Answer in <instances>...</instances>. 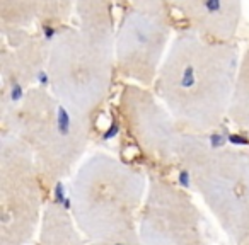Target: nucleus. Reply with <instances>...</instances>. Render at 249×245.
I'll return each mask as SVG.
<instances>
[{"label":"nucleus","mask_w":249,"mask_h":245,"mask_svg":"<svg viewBox=\"0 0 249 245\" xmlns=\"http://www.w3.org/2000/svg\"><path fill=\"white\" fill-rule=\"evenodd\" d=\"M132 5L142 11L150 12H164L167 14L169 7L176 5V0H132Z\"/></svg>","instance_id":"6"},{"label":"nucleus","mask_w":249,"mask_h":245,"mask_svg":"<svg viewBox=\"0 0 249 245\" xmlns=\"http://www.w3.org/2000/svg\"><path fill=\"white\" fill-rule=\"evenodd\" d=\"M171 41V22L167 14L133 7L121 16L116 28V68L133 80L149 82L159 73Z\"/></svg>","instance_id":"1"},{"label":"nucleus","mask_w":249,"mask_h":245,"mask_svg":"<svg viewBox=\"0 0 249 245\" xmlns=\"http://www.w3.org/2000/svg\"><path fill=\"white\" fill-rule=\"evenodd\" d=\"M73 2H75V0H60V4H62L63 16H67L70 12V9L73 7Z\"/></svg>","instance_id":"9"},{"label":"nucleus","mask_w":249,"mask_h":245,"mask_svg":"<svg viewBox=\"0 0 249 245\" xmlns=\"http://www.w3.org/2000/svg\"><path fill=\"white\" fill-rule=\"evenodd\" d=\"M65 199H67V197H65V193H63V184L58 182L55 186V203L63 204V201H65Z\"/></svg>","instance_id":"7"},{"label":"nucleus","mask_w":249,"mask_h":245,"mask_svg":"<svg viewBox=\"0 0 249 245\" xmlns=\"http://www.w3.org/2000/svg\"><path fill=\"white\" fill-rule=\"evenodd\" d=\"M79 12V29L89 38L114 48L113 0H75L73 2Z\"/></svg>","instance_id":"5"},{"label":"nucleus","mask_w":249,"mask_h":245,"mask_svg":"<svg viewBox=\"0 0 249 245\" xmlns=\"http://www.w3.org/2000/svg\"><path fill=\"white\" fill-rule=\"evenodd\" d=\"M190 29L213 41H232L241 24L242 0H176Z\"/></svg>","instance_id":"3"},{"label":"nucleus","mask_w":249,"mask_h":245,"mask_svg":"<svg viewBox=\"0 0 249 245\" xmlns=\"http://www.w3.org/2000/svg\"><path fill=\"white\" fill-rule=\"evenodd\" d=\"M179 184L183 187H190V172L188 170H181L179 172Z\"/></svg>","instance_id":"8"},{"label":"nucleus","mask_w":249,"mask_h":245,"mask_svg":"<svg viewBox=\"0 0 249 245\" xmlns=\"http://www.w3.org/2000/svg\"><path fill=\"white\" fill-rule=\"evenodd\" d=\"M113 68H116L113 46L89 38L79 28H67L52 39L46 65L52 85L97 90L111 80Z\"/></svg>","instance_id":"2"},{"label":"nucleus","mask_w":249,"mask_h":245,"mask_svg":"<svg viewBox=\"0 0 249 245\" xmlns=\"http://www.w3.org/2000/svg\"><path fill=\"white\" fill-rule=\"evenodd\" d=\"M114 245H124V244H114Z\"/></svg>","instance_id":"11"},{"label":"nucleus","mask_w":249,"mask_h":245,"mask_svg":"<svg viewBox=\"0 0 249 245\" xmlns=\"http://www.w3.org/2000/svg\"><path fill=\"white\" fill-rule=\"evenodd\" d=\"M63 208H65V210H69V208H70V199H69V197L63 201Z\"/></svg>","instance_id":"10"},{"label":"nucleus","mask_w":249,"mask_h":245,"mask_svg":"<svg viewBox=\"0 0 249 245\" xmlns=\"http://www.w3.org/2000/svg\"><path fill=\"white\" fill-rule=\"evenodd\" d=\"M4 33L28 31L36 24L63 16L60 0H0Z\"/></svg>","instance_id":"4"}]
</instances>
